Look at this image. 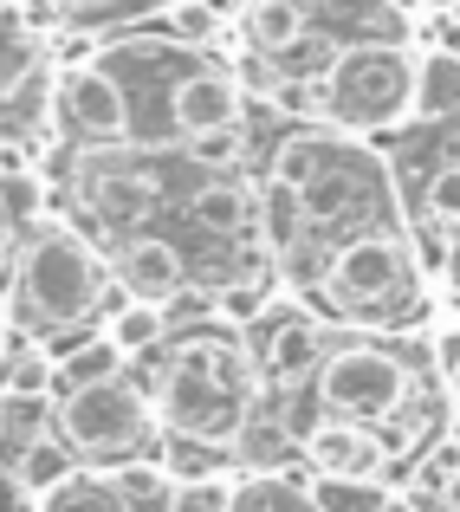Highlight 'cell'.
<instances>
[{
    "mask_svg": "<svg viewBox=\"0 0 460 512\" xmlns=\"http://www.w3.org/2000/svg\"><path fill=\"white\" fill-rule=\"evenodd\" d=\"M260 363L253 344L234 331H188L182 344L162 357L156 370V415L169 435H195V441H221L234 448V435L253 422L260 402Z\"/></svg>",
    "mask_w": 460,
    "mask_h": 512,
    "instance_id": "cell-1",
    "label": "cell"
},
{
    "mask_svg": "<svg viewBox=\"0 0 460 512\" xmlns=\"http://www.w3.org/2000/svg\"><path fill=\"white\" fill-rule=\"evenodd\" d=\"M273 182H292L305 195L311 234H370L389 214V169L376 163L363 143H350V130H292L273 150Z\"/></svg>",
    "mask_w": 460,
    "mask_h": 512,
    "instance_id": "cell-2",
    "label": "cell"
},
{
    "mask_svg": "<svg viewBox=\"0 0 460 512\" xmlns=\"http://www.w3.org/2000/svg\"><path fill=\"white\" fill-rule=\"evenodd\" d=\"M104 273L98 247L78 221H52L33 227L20 247V260L7 266V299L13 318H33V331H72L85 325L91 312H104Z\"/></svg>",
    "mask_w": 460,
    "mask_h": 512,
    "instance_id": "cell-3",
    "label": "cell"
},
{
    "mask_svg": "<svg viewBox=\"0 0 460 512\" xmlns=\"http://www.w3.org/2000/svg\"><path fill=\"white\" fill-rule=\"evenodd\" d=\"M422 266H415L409 234L396 227H370V234H350L344 247L324 260L318 273V299L324 312L357 318V325H409L422 312Z\"/></svg>",
    "mask_w": 460,
    "mask_h": 512,
    "instance_id": "cell-4",
    "label": "cell"
},
{
    "mask_svg": "<svg viewBox=\"0 0 460 512\" xmlns=\"http://www.w3.org/2000/svg\"><path fill=\"white\" fill-rule=\"evenodd\" d=\"M311 85H318V124L376 137V130H396L415 117V52L396 39L337 46V59Z\"/></svg>",
    "mask_w": 460,
    "mask_h": 512,
    "instance_id": "cell-5",
    "label": "cell"
},
{
    "mask_svg": "<svg viewBox=\"0 0 460 512\" xmlns=\"http://www.w3.org/2000/svg\"><path fill=\"white\" fill-rule=\"evenodd\" d=\"M311 402L318 415H344V422H396L402 409L415 402V383H409V363L383 344H337L331 357L318 363L311 376Z\"/></svg>",
    "mask_w": 460,
    "mask_h": 512,
    "instance_id": "cell-6",
    "label": "cell"
},
{
    "mask_svg": "<svg viewBox=\"0 0 460 512\" xmlns=\"http://www.w3.org/2000/svg\"><path fill=\"white\" fill-rule=\"evenodd\" d=\"M156 396L150 389H137L130 376H117V383H98V389H78V396H59V435L72 441L85 461H137V454H150L156 441Z\"/></svg>",
    "mask_w": 460,
    "mask_h": 512,
    "instance_id": "cell-7",
    "label": "cell"
},
{
    "mask_svg": "<svg viewBox=\"0 0 460 512\" xmlns=\"http://www.w3.org/2000/svg\"><path fill=\"white\" fill-rule=\"evenodd\" d=\"M52 98H59L52 124L72 130V137H104V143L130 137V98L104 59H65L59 78H52Z\"/></svg>",
    "mask_w": 460,
    "mask_h": 512,
    "instance_id": "cell-8",
    "label": "cell"
},
{
    "mask_svg": "<svg viewBox=\"0 0 460 512\" xmlns=\"http://www.w3.org/2000/svg\"><path fill=\"white\" fill-rule=\"evenodd\" d=\"M247 344H253V363H260V383H286V389L318 376V363L331 357L311 312H266Z\"/></svg>",
    "mask_w": 460,
    "mask_h": 512,
    "instance_id": "cell-9",
    "label": "cell"
},
{
    "mask_svg": "<svg viewBox=\"0 0 460 512\" xmlns=\"http://www.w3.org/2000/svg\"><path fill=\"white\" fill-rule=\"evenodd\" d=\"M389 435H376L370 422H344V415H318L305 428V461L311 474H383L389 467Z\"/></svg>",
    "mask_w": 460,
    "mask_h": 512,
    "instance_id": "cell-10",
    "label": "cell"
},
{
    "mask_svg": "<svg viewBox=\"0 0 460 512\" xmlns=\"http://www.w3.org/2000/svg\"><path fill=\"white\" fill-rule=\"evenodd\" d=\"M85 201L98 214V227H137L143 214L156 208L150 201V175L130 169V156H85Z\"/></svg>",
    "mask_w": 460,
    "mask_h": 512,
    "instance_id": "cell-11",
    "label": "cell"
},
{
    "mask_svg": "<svg viewBox=\"0 0 460 512\" xmlns=\"http://www.w3.org/2000/svg\"><path fill=\"white\" fill-rule=\"evenodd\" d=\"M240 78L221 65H195V72L175 85V130L182 137H208V130H234L240 124Z\"/></svg>",
    "mask_w": 460,
    "mask_h": 512,
    "instance_id": "cell-12",
    "label": "cell"
},
{
    "mask_svg": "<svg viewBox=\"0 0 460 512\" xmlns=\"http://www.w3.org/2000/svg\"><path fill=\"white\" fill-rule=\"evenodd\" d=\"M188 221L208 227V234H221V240H234V234H247V227H260V195L240 182V169L208 175V182L188 195Z\"/></svg>",
    "mask_w": 460,
    "mask_h": 512,
    "instance_id": "cell-13",
    "label": "cell"
},
{
    "mask_svg": "<svg viewBox=\"0 0 460 512\" xmlns=\"http://www.w3.org/2000/svg\"><path fill=\"white\" fill-rule=\"evenodd\" d=\"M117 279H124L130 299H175V286H182V253L169 247V240L156 234H137L117 247Z\"/></svg>",
    "mask_w": 460,
    "mask_h": 512,
    "instance_id": "cell-14",
    "label": "cell"
},
{
    "mask_svg": "<svg viewBox=\"0 0 460 512\" xmlns=\"http://www.w3.org/2000/svg\"><path fill=\"white\" fill-rule=\"evenodd\" d=\"M240 33H247V46L260 52H299L311 39V0H247L240 7Z\"/></svg>",
    "mask_w": 460,
    "mask_h": 512,
    "instance_id": "cell-15",
    "label": "cell"
},
{
    "mask_svg": "<svg viewBox=\"0 0 460 512\" xmlns=\"http://www.w3.org/2000/svg\"><path fill=\"white\" fill-rule=\"evenodd\" d=\"M124 370H130V350L117 344L111 331H98V338H85L78 350H59V383H52V402L78 396V389H98V383H117Z\"/></svg>",
    "mask_w": 460,
    "mask_h": 512,
    "instance_id": "cell-16",
    "label": "cell"
},
{
    "mask_svg": "<svg viewBox=\"0 0 460 512\" xmlns=\"http://www.w3.org/2000/svg\"><path fill=\"white\" fill-rule=\"evenodd\" d=\"M460 117V59L448 46L415 52V124H448Z\"/></svg>",
    "mask_w": 460,
    "mask_h": 512,
    "instance_id": "cell-17",
    "label": "cell"
},
{
    "mask_svg": "<svg viewBox=\"0 0 460 512\" xmlns=\"http://www.w3.org/2000/svg\"><path fill=\"white\" fill-rule=\"evenodd\" d=\"M227 454H234L247 474H286L292 454H305V435H299V428H286V422H266V415H253V422L234 435V448H227Z\"/></svg>",
    "mask_w": 460,
    "mask_h": 512,
    "instance_id": "cell-18",
    "label": "cell"
},
{
    "mask_svg": "<svg viewBox=\"0 0 460 512\" xmlns=\"http://www.w3.org/2000/svg\"><path fill=\"white\" fill-rule=\"evenodd\" d=\"M59 428V402L52 396H20V389H7V402H0V441H7V467L26 461V454L39 448V441Z\"/></svg>",
    "mask_w": 460,
    "mask_h": 512,
    "instance_id": "cell-19",
    "label": "cell"
},
{
    "mask_svg": "<svg viewBox=\"0 0 460 512\" xmlns=\"http://www.w3.org/2000/svg\"><path fill=\"white\" fill-rule=\"evenodd\" d=\"M7 389H20V396H52V383H59V350L39 344V331H20L7 318Z\"/></svg>",
    "mask_w": 460,
    "mask_h": 512,
    "instance_id": "cell-20",
    "label": "cell"
},
{
    "mask_svg": "<svg viewBox=\"0 0 460 512\" xmlns=\"http://www.w3.org/2000/svg\"><path fill=\"white\" fill-rule=\"evenodd\" d=\"M46 512H137V506L117 487L111 467H78L72 480H59V487L46 493Z\"/></svg>",
    "mask_w": 460,
    "mask_h": 512,
    "instance_id": "cell-21",
    "label": "cell"
},
{
    "mask_svg": "<svg viewBox=\"0 0 460 512\" xmlns=\"http://www.w3.org/2000/svg\"><path fill=\"white\" fill-rule=\"evenodd\" d=\"M104 331H111V338L130 350V363H137V357H150V350H162V338H169V305L124 299L111 318H104Z\"/></svg>",
    "mask_w": 460,
    "mask_h": 512,
    "instance_id": "cell-22",
    "label": "cell"
},
{
    "mask_svg": "<svg viewBox=\"0 0 460 512\" xmlns=\"http://www.w3.org/2000/svg\"><path fill=\"white\" fill-rule=\"evenodd\" d=\"M227 512H324V506L292 474H247L234 487V500H227Z\"/></svg>",
    "mask_w": 460,
    "mask_h": 512,
    "instance_id": "cell-23",
    "label": "cell"
},
{
    "mask_svg": "<svg viewBox=\"0 0 460 512\" xmlns=\"http://www.w3.org/2000/svg\"><path fill=\"white\" fill-rule=\"evenodd\" d=\"M311 500L324 512H389L396 506L383 474H311Z\"/></svg>",
    "mask_w": 460,
    "mask_h": 512,
    "instance_id": "cell-24",
    "label": "cell"
},
{
    "mask_svg": "<svg viewBox=\"0 0 460 512\" xmlns=\"http://www.w3.org/2000/svg\"><path fill=\"white\" fill-rule=\"evenodd\" d=\"M162 20H169V39H182V46H195V52L221 46V33H227V7L221 0H169Z\"/></svg>",
    "mask_w": 460,
    "mask_h": 512,
    "instance_id": "cell-25",
    "label": "cell"
},
{
    "mask_svg": "<svg viewBox=\"0 0 460 512\" xmlns=\"http://www.w3.org/2000/svg\"><path fill=\"white\" fill-rule=\"evenodd\" d=\"M78 461H85V454H78V448H72V441H65V435H59V428H52V435H46V441H39V448H33V454H26V461H13V467H20V474H26V480H33V487H39V493H52V487H59V480H72V474H78Z\"/></svg>",
    "mask_w": 460,
    "mask_h": 512,
    "instance_id": "cell-26",
    "label": "cell"
},
{
    "mask_svg": "<svg viewBox=\"0 0 460 512\" xmlns=\"http://www.w3.org/2000/svg\"><path fill=\"white\" fill-rule=\"evenodd\" d=\"M221 441H195V435H169V474H175V487H188V480H214L221 474Z\"/></svg>",
    "mask_w": 460,
    "mask_h": 512,
    "instance_id": "cell-27",
    "label": "cell"
},
{
    "mask_svg": "<svg viewBox=\"0 0 460 512\" xmlns=\"http://www.w3.org/2000/svg\"><path fill=\"white\" fill-rule=\"evenodd\" d=\"M188 163L208 169V175L240 169V124H234V130H208V137H195V143H188Z\"/></svg>",
    "mask_w": 460,
    "mask_h": 512,
    "instance_id": "cell-28",
    "label": "cell"
},
{
    "mask_svg": "<svg viewBox=\"0 0 460 512\" xmlns=\"http://www.w3.org/2000/svg\"><path fill=\"white\" fill-rule=\"evenodd\" d=\"M422 208L441 214V221H460V163H441L422 188Z\"/></svg>",
    "mask_w": 460,
    "mask_h": 512,
    "instance_id": "cell-29",
    "label": "cell"
},
{
    "mask_svg": "<svg viewBox=\"0 0 460 512\" xmlns=\"http://www.w3.org/2000/svg\"><path fill=\"white\" fill-rule=\"evenodd\" d=\"M428 357H435L441 383H460V312H448L435 331H428Z\"/></svg>",
    "mask_w": 460,
    "mask_h": 512,
    "instance_id": "cell-30",
    "label": "cell"
},
{
    "mask_svg": "<svg viewBox=\"0 0 460 512\" xmlns=\"http://www.w3.org/2000/svg\"><path fill=\"white\" fill-rule=\"evenodd\" d=\"M0 493H7V506H0V512H46V493H39L33 480L20 474V467H7V480H0Z\"/></svg>",
    "mask_w": 460,
    "mask_h": 512,
    "instance_id": "cell-31",
    "label": "cell"
},
{
    "mask_svg": "<svg viewBox=\"0 0 460 512\" xmlns=\"http://www.w3.org/2000/svg\"><path fill=\"white\" fill-rule=\"evenodd\" d=\"M428 46H448L460 59V20H454V13H435V20H428Z\"/></svg>",
    "mask_w": 460,
    "mask_h": 512,
    "instance_id": "cell-32",
    "label": "cell"
},
{
    "mask_svg": "<svg viewBox=\"0 0 460 512\" xmlns=\"http://www.w3.org/2000/svg\"><path fill=\"white\" fill-rule=\"evenodd\" d=\"M441 286L460 299V221H454V234H448V266H441Z\"/></svg>",
    "mask_w": 460,
    "mask_h": 512,
    "instance_id": "cell-33",
    "label": "cell"
},
{
    "mask_svg": "<svg viewBox=\"0 0 460 512\" xmlns=\"http://www.w3.org/2000/svg\"><path fill=\"white\" fill-rule=\"evenodd\" d=\"M52 13H72V20H85V13H104V7H117V0H46Z\"/></svg>",
    "mask_w": 460,
    "mask_h": 512,
    "instance_id": "cell-34",
    "label": "cell"
},
{
    "mask_svg": "<svg viewBox=\"0 0 460 512\" xmlns=\"http://www.w3.org/2000/svg\"><path fill=\"white\" fill-rule=\"evenodd\" d=\"M441 13H454V20H460V0H448V7H441Z\"/></svg>",
    "mask_w": 460,
    "mask_h": 512,
    "instance_id": "cell-35",
    "label": "cell"
},
{
    "mask_svg": "<svg viewBox=\"0 0 460 512\" xmlns=\"http://www.w3.org/2000/svg\"><path fill=\"white\" fill-rule=\"evenodd\" d=\"M441 7H448V0H441Z\"/></svg>",
    "mask_w": 460,
    "mask_h": 512,
    "instance_id": "cell-36",
    "label": "cell"
}]
</instances>
